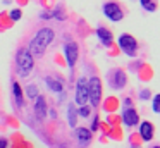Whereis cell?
I'll return each mask as SVG.
<instances>
[{
	"label": "cell",
	"instance_id": "ffe728a7",
	"mask_svg": "<svg viewBox=\"0 0 160 148\" xmlns=\"http://www.w3.org/2000/svg\"><path fill=\"white\" fill-rule=\"evenodd\" d=\"M21 16H22L21 9H14V10H11V19H12V21H19V19H21Z\"/></svg>",
	"mask_w": 160,
	"mask_h": 148
},
{
	"label": "cell",
	"instance_id": "8fae6325",
	"mask_svg": "<svg viewBox=\"0 0 160 148\" xmlns=\"http://www.w3.org/2000/svg\"><path fill=\"white\" fill-rule=\"evenodd\" d=\"M139 136L143 141H152L153 140V124L145 120V122L139 124Z\"/></svg>",
	"mask_w": 160,
	"mask_h": 148
},
{
	"label": "cell",
	"instance_id": "9c48e42d",
	"mask_svg": "<svg viewBox=\"0 0 160 148\" xmlns=\"http://www.w3.org/2000/svg\"><path fill=\"white\" fill-rule=\"evenodd\" d=\"M35 114L40 120H43L48 114V105H47V100L43 95H38L35 98Z\"/></svg>",
	"mask_w": 160,
	"mask_h": 148
},
{
	"label": "cell",
	"instance_id": "5b68a950",
	"mask_svg": "<svg viewBox=\"0 0 160 148\" xmlns=\"http://www.w3.org/2000/svg\"><path fill=\"white\" fill-rule=\"evenodd\" d=\"M102 10H103L105 17L114 21V23L122 21V17H124V10L121 9V5H119L117 2H105L103 7H102Z\"/></svg>",
	"mask_w": 160,
	"mask_h": 148
},
{
	"label": "cell",
	"instance_id": "e0dca14e",
	"mask_svg": "<svg viewBox=\"0 0 160 148\" xmlns=\"http://www.w3.org/2000/svg\"><path fill=\"white\" fill-rule=\"evenodd\" d=\"M26 95H28V96H29V98H31V100H35L36 96L40 95V91H38V88H36L35 84H29L28 88H26Z\"/></svg>",
	"mask_w": 160,
	"mask_h": 148
},
{
	"label": "cell",
	"instance_id": "30bf717a",
	"mask_svg": "<svg viewBox=\"0 0 160 148\" xmlns=\"http://www.w3.org/2000/svg\"><path fill=\"white\" fill-rule=\"evenodd\" d=\"M122 122H124L128 127H134V126H138V122H139V115H138V112H136V110L132 109V107L126 109L124 112H122Z\"/></svg>",
	"mask_w": 160,
	"mask_h": 148
},
{
	"label": "cell",
	"instance_id": "3957f363",
	"mask_svg": "<svg viewBox=\"0 0 160 148\" xmlns=\"http://www.w3.org/2000/svg\"><path fill=\"white\" fill-rule=\"evenodd\" d=\"M88 102H91V107H98L102 102V79L98 76L88 79Z\"/></svg>",
	"mask_w": 160,
	"mask_h": 148
},
{
	"label": "cell",
	"instance_id": "7c38bea8",
	"mask_svg": "<svg viewBox=\"0 0 160 148\" xmlns=\"http://www.w3.org/2000/svg\"><path fill=\"white\" fill-rule=\"evenodd\" d=\"M97 36H98V40H100V43L105 45V47H110L112 41H114L112 33L107 29V28H103V26H100V28L97 29Z\"/></svg>",
	"mask_w": 160,
	"mask_h": 148
},
{
	"label": "cell",
	"instance_id": "7a4b0ae2",
	"mask_svg": "<svg viewBox=\"0 0 160 148\" xmlns=\"http://www.w3.org/2000/svg\"><path fill=\"white\" fill-rule=\"evenodd\" d=\"M16 67H18V74L21 78H28L31 74L33 67H35V57L29 54L28 48H21L16 55Z\"/></svg>",
	"mask_w": 160,
	"mask_h": 148
},
{
	"label": "cell",
	"instance_id": "d4e9b609",
	"mask_svg": "<svg viewBox=\"0 0 160 148\" xmlns=\"http://www.w3.org/2000/svg\"><path fill=\"white\" fill-rule=\"evenodd\" d=\"M7 140H5V138H0V148H7Z\"/></svg>",
	"mask_w": 160,
	"mask_h": 148
},
{
	"label": "cell",
	"instance_id": "f1b7e54d",
	"mask_svg": "<svg viewBox=\"0 0 160 148\" xmlns=\"http://www.w3.org/2000/svg\"><path fill=\"white\" fill-rule=\"evenodd\" d=\"M132 148H138V146H132Z\"/></svg>",
	"mask_w": 160,
	"mask_h": 148
},
{
	"label": "cell",
	"instance_id": "9a60e30c",
	"mask_svg": "<svg viewBox=\"0 0 160 148\" xmlns=\"http://www.w3.org/2000/svg\"><path fill=\"white\" fill-rule=\"evenodd\" d=\"M12 95H14L16 105H18L19 109H22V107H24V96H22V88L18 81L12 83Z\"/></svg>",
	"mask_w": 160,
	"mask_h": 148
},
{
	"label": "cell",
	"instance_id": "8992f818",
	"mask_svg": "<svg viewBox=\"0 0 160 148\" xmlns=\"http://www.w3.org/2000/svg\"><path fill=\"white\" fill-rule=\"evenodd\" d=\"M76 105H88V79L79 78L76 81Z\"/></svg>",
	"mask_w": 160,
	"mask_h": 148
},
{
	"label": "cell",
	"instance_id": "d6986e66",
	"mask_svg": "<svg viewBox=\"0 0 160 148\" xmlns=\"http://www.w3.org/2000/svg\"><path fill=\"white\" fill-rule=\"evenodd\" d=\"M153 112H157V114L160 112V95L153 96Z\"/></svg>",
	"mask_w": 160,
	"mask_h": 148
},
{
	"label": "cell",
	"instance_id": "603a6c76",
	"mask_svg": "<svg viewBox=\"0 0 160 148\" xmlns=\"http://www.w3.org/2000/svg\"><path fill=\"white\" fill-rule=\"evenodd\" d=\"M143 9H146V10H152V12H153V10L157 9V3H155V2H150V3H146V5L143 7Z\"/></svg>",
	"mask_w": 160,
	"mask_h": 148
},
{
	"label": "cell",
	"instance_id": "2e32d148",
	"mask_svg": "<svg viewBox=\"0 0 160 148\" xmlns=\"http://www.w3.org/2000/svg\"><path fill=\"white\" fill-rule=\"evenodd\" d=\"M67 119H69V126L71 127H76L78 110H76V105H74V103H69V107H67Z\"/></svg>",
	"mask_w": 160,
	"mask_h": 148
},
{
	"label": "cell",
	"instance_id": "44dd1931",
	"mask_svg": "<svg viewBox=\"0 0 160 148\" xmlns=\"http://www.w3.org/2000/svg\"><path fill=\"white\" fill-rule=\"evenodd\" d=\"M52 17H55L57 21H62V19H64V12H62V9L59 7V9L55 10V12H52Z\"/></svg>",
	"mask_w": 160,
	"mask_h": 148
},
{
	"label": "cell",
	"instance_id": "277c9868",
	"mask_svg": "<svg viewBox=\"0 0 160 148\" xmlns=\"http://www.w3.org/2000/svg\"><path fill=\"white\" fill-rule=\"evenodd\" d=\"M119 47L128 57H136V54H138V40L132 34H121L119 36Z\"/></svg>",
	"mask_w": 160,
	"mask_h": 148
},
{
	"label": "cell",
	"instance_id": "484cf974",
	"mask_svg": "<svg viewBox=\"0 0 160 148\" xmlns=\"http://www.w3.org/2000/svg\"><path fill=\"white\" fill-rule=\"evenodd\" d=\"M42 17H43L45 21H47V19H50V17H52V12H43V14H42Z\"/></svg>",
	"mask_w": 160,
	"mask_h": 148
},
{
	"label": "cell",
	"instance_id": "4fadbf2b",
	"mask_svg": "<svg viewBox=\"0 0 160 148\" xmlns=\"http://www.w3.org/2000/svg\"><path fill=\"white\" fill-rule=\"evenodd\" d=\"M45 83H47V86H48V89H52V91H55V93H62V91H64V83L60 81L59 78L47 76V78H45Z\"/></svg>",
	"mask_w": 160,
	"mask_h": 148
},
{
	"label": "cell",
	"instance_id": "83f0119b",
	"mask_svg": "<svg viewBox=\"0 0 160 148\" xmlns=\"http://www.w3.org/2000/svg\"><path fill=\"white\" fill-rule=\"evenodd\" d=\"M153 148H160V146H153Z\"/></svg>",
	"mask_w": 160,
	"mask_h": 148
},
{
	"label": "cell",
	"instance_id": "ba28073f",
	"mask_svg": "<svg viewBox=\"0 0 160 148\" xmlns=\"http://www.w3.org/2000/svg\"><path fill=\"white\" fill-rule=\"evenodd\" d=\"M64 55H66V60L69 64V67H74L78 62V57H79V47L76 43H67L64 47Z\"/></svg>",
	"mask_w": 160,
	"mask_h": 148
},
{
	"label": "cell",
	"instance_id": "5bb4252c",
	"mask_svg": "<svg viewBox=\"0 0 160 148\" xmlns=\"http://www.w3.org/2000/svg\"><path fill=\"white\" fill-rule=\"evenodd\" d=\"M76 136H78V141L81 143V146H86L88 143L91 141V131L88 127H78L76 129Z\"/></svg>",
	"mask_w": 160,
	"mask_h": 148
},
{
	"label": "cell",
	"instance_id": "7402d4cb",
	"mask_svg": "<svg viewBox=\"0 0 160 148\" xmlns=\"http://www.w3.org/2000/svg\"><path fill=\"white\" fill-rule=\"evenodd\" d=\"M150 95H152V93H150L148 88H145V89H141V91H139V98H141V100H148Z\"/></svg>",
	"mask_w": 160,
	"mask_h": 148
},
{
	"label": "cell",
	"instance_id": "cb8c5ba5",
	"mask_svg": "<svg viewBox=\"0 0 160 148\" xmlns=\"http://www.w3.org/2000/svg\"><path fill=\"white\" fill-rule=\"evenodd\" d=\"M97 129H98V115H95V117H93V126H91L90 131L93 133V131H97Z\"/></svg>",
	"mask_w": 160,
	"mask_h": 148
},
{
	"label": "cell",
	"instance_id": "52a82bcc",
	"mask_svg": "<svg viewBox=\"0 0 160 148\" xmlns=\"http://www.w3.org/2000/svg\"><path fill=\"white\" fill-rule=\"evenodd\" d=\"M108 83H110V86L114 89H122L128 84V76H126V72L122 69H115L108 76Z\"/></svg>",
	"mask_w": 160,
	"mask_h": 148
},
{
	"label": "cell",
	"instance_id": "ac0fdd59",
	"mask_svg": "<svg viewBox=\"0 0 160 148\" xmlns=\"http://www.w3.org/2000/svg\"><path fill=\"white\" fill-rule=\"evenodd\" d=\"M90 107L88 105H83V107H79V109H78V115L79 117H90Z\"/></svg>",
	"mask_w": 160,
	"mask_h": 148
},
{
	"label": "cell",
	"instance_id": "6da1fadb",
	"mask_svg": "<svg viewBox=\"0 0 160 148\" xmlns=\"http://www.w3.org/2000/svg\"><path fill=\"white\" fill-rule=\"evenodd\" d=\"M53 38H55V31H53L52 28H42V29L31 38V41H29V45H28L29 54H31L33 57L43 55L45 50L48 48V45L53 41Z\"/></svg>",
	"mask_w": 160,
	"mask_h": 148
},
{
	"label": "cell",
	"instance_id": "4316f807",
	"mask_svg": "<svg viewBox=\"0 0 160 148\" xmlns=\"http://www.w3.org/2000/svg\"><path fill=\"white\" fill-rule=\"evenodd\" d=\"M139 2H141V5H143V7H145V5H146V3H150V2H153V0H139Z\"/></svg>",
	"mask_w": 160,
	"mask_h": 148
}]
</instances>
